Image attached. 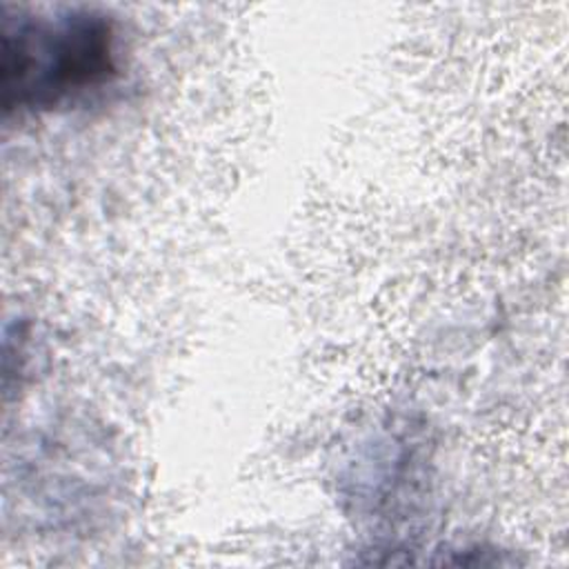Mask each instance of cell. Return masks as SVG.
Masks as SVG:
<instances>
[{
    "mask_svg": "<svg viewBox=\"0 0 569 569\" xmlns=\"http://www.w3.org/2000/svg\"><path fill=\"white\" fill-rule=\"evenodd\" d=\"M0 40L4 111L71 107L120 73L118 24L93 7L11 11L4 4Z\"/></svg>",
    "mask_w": 569,
    "mask_h": 569,
    "instance_id": "6da1fadb",
    "label": "cell"
}]
</instances>
